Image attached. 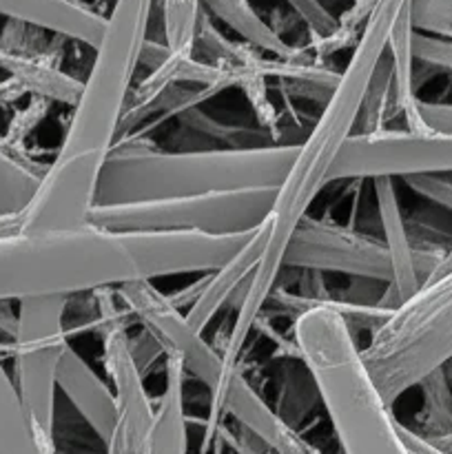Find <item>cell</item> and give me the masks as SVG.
Here are the masks:
<instances>
[{"instance_id": "6da1fadb", "label": "cell", "mask_w": 452, "mask_h": 454, "mask_svg": "<svg viewBox=\"0 0 452 454\" xmlns=\"http://www.w3.org/2000/svg\"><path fill=\"white\" fill-rule=\"evenodd\" d=\"M406 4L408 0H379L375 4L355 43L348 65L341 69L335 91L313 120L306 136L297 142L291 168L275 193L273 211L269 215V239L261 260L248 282V288L233 309V326L217 344L222 357L233 366H239L242 350L253 333V324L264 310L273 288L277 286L288 238L301 217L308 215L313 200L322 193L323 186L331 184L332 167L346 142L357 131L363 93L377 62L388 47L390 29Z\"/></svg>"}, {"instance_id": "7a4b0ae2", "label": "cell", "mask_w": 452, "mask_h": 454, "mask_svg": "<svg viewBox=\"0 0 452 454\" xmlns=\"http://www.w3.org/2000/svg\"><path fill=\"white\" fill-rule=\"evenodd\" d=\"M300 359L332 424L341 454H410L363 362L355 331L328 301L306 306L291 322Z\"/></svg>"}, {"instance_id": "3957f363", "label": "cell", "mask_w": 452, "mask_h": 454, "mask_svg": "<svg viewBox=\"0 0 452 454\" xmlns=\"http://www.w3.org/2000/svg\"><path fill=\"white\" fill-rule=\"evenodd\" d=\"M136 322L158 341L164 355H177L189 380L208 390L211 419L239 424L275 454H322L310 446L270 403L264 402L239 366L226 362L202 331L191 326L180 309L151 279H133L118 286Z\"/></svg>"}, {"instance_id": "277c9868", "label": "cell", "mask_w": 452, "mask_h": 454, "mask_svg": "<svg viewBox=\"0 0 452 454\" xmlns=\"http://www.w3.org/2000/svg\"><path fill=\"white\" fill-rule=\"evenodd\" d=\"M292 145L246 149L160 151L120 146L106 155L96 204L146 202L238 189H277L295 158Z\"/></svg>"}, {"instance_id": "5b68a950", "label": "cell", "mask_w": 452, "mask_h": 454, "mask_svg": "<svg viewBox=\"0 0 452 454\" xmlns=\"http://www.w3.org/2000/svg\"><path fill=\"white\" fill-rule=\"evenodd\" d=\"M133 279H140V273L120 233L89 224L75 231L0 235V300H71Z\"/></svg>"}, {"instance_id": "8992f818", "label": "cell", "mask_w": 452, "mask_h": 454, "mask_svg": "<svg viewBox=\"0 0 452 454\" xmlns=\"http://www.w3.org/2000/svg\"><path fill=\"white\" fill-rule=\"evenodd\" d=\"M155 0H113L105 27L91 49V67L82 91L71 106L60 155H109L118 142L122 115L133 91L142 49L149 40V22Z\"/></svg>"}, {"instance_id": "52a82bcc", "label": "cell", "mask_w": 452, "mask_h": 454, "mask_svg": "<svg viewBox=\"0 0 452 454\" xmlns=\"http://www.w3.org/2000/svg\"><path fill=\"white\" fill-rule=\"evenodd\" d=\"M388 406L452 357V269L394 306L362 348Z\"/></svg>"}, {"instance_id": "ba28073f", "label": "cell", "mask_w": 452, "mask_h": 454, "mask_svg": "<svg viewBox=\"0 0 452 454\" xmlns=\"http://www.w3.org/2000/svg\"><path fill=\"white\" fill-rule=\"evenodd\" d=\"M275 186L215 191L146 202L96 204L89 224L109 233L133 231H199L213 235L251 233L269 220Z\"/></svg>"}, {"instance_id": "9c48e42d", "label": "cell", "mask_w": 452, "mask_h": 454, "mask_svg": "<svg viewBox=\"0 0 452 454\" xmlns=\"http://www.w3.org/2000/svg\"><path fill=\"white\" fill-rule=\"evenodd\" d=\"M69 297H31L18 301V328L12 340L13 381L40 442L56 454L58 368L66 346Z\"/></svg>"}, {"instance_id": "30bf717a", "label": "cell", "mask_w": 452, "mask_h": 454, "mask_svg": "<svg viewBox=\"0 0 452 454\" xmlns=\"http://www.w3.org/2000/svg\"><path fill=\"white\" fill-rule=\"evenodd\" d=\"M452 173V133L381 129L353 133L341 149L331 182Z\"/></svg>"}, {"instance_id": "8fae6325", "label": "cell", "mask_w": 452, "mask_h": 454, "mask_svg": "<svg viewBox=\"0 0 452 454\" xmlns=\"http://www.w3.org/2000/svg\"><path fill=\"white\" fill-rule=\"evenodd\" d=\"M282 269L319 270L381 284L393 282V266L384 239L310 215L301 217L288 238Z\"/></svg>"}, {"instance_id": "7c38bea8", "label": "cell", "mask_w": 452, "mask_h": 454, "mask_svg": "<svg viewBox=\"0 0 452 454\" xmlns=\"http://www.w3.org/2000/svg\"><path fill=\"white\" fill-rule=\"evenodd\" d=\"M105 160L97 153H56L35 193L20 211V231L49 233L89 226Z\"/></svg>"}, {"instance_id": "4fadbf2b", "label": "cell", "mask_w": 452, "mask_h": 454, "mask_svg": "<svg viewBox=\"0 0 452 454\" xmlns=\"http://www.w3.org/2000/svg\"><path fill=\"white\" fill-rule=\"evenodd\" d=\"M253 233V231H251ZM251 233L213 235L199 231H133L120 233L137 264L140 279L202 275L229 262Z\"/></svg>"}, {"instance_id": "5bb4252c", "label": "cell", "mask_w": 452, "mask_h": 454, "mask_svg": "<svg viewBox=\"0 0 452 454\" xmlns=\"http://www.w3.org/2000/svg\"><path fill=\"white\" fill-rule=\"evenodd\" d=\"M102 364L115 397V426L106 454H142L155 419V406L144 388V372L129 346V328L102 333Z\"/></svg>"}, {"instance_id": "9a60e30c", "label": "cell", "mask_w": 452, "mask_h": 454, "mask_svg": "<svg viewBox=\"0 0 452 454\" xmlns=\"http://www.w3.org/2000/svg\"><path fill=\"white\" fill-rule=\"evenodd\" d=\"M266 239H269V220L248 235L244 247L229 262L202 273V279L184 286L175 295H168V300L184 313L191 326L204 333L226 306L230 309L238 306L239 297L248 288V282L260 264Z\"/></svg>"}, {"instance_id": "2e32d148", "label": "cell", "mask_w": 452, "mask_h": 454, "mask_svg": "<svg viewBox=\"0 0 452 454\" xmlns=\"http://www.w3.org/2000/svg\"><path fill=\"white\" fill-rule=\"evenodd\" d=\"M4 20H20L65 40L96 47L105 16L84 0H0Z\"/></svg>"}, {"instance_id": "e0dca14e", "label": "cell", "mask_w": 452, "mask_h": 454, "mask_svg": "<svg viewBox=\"0 0 452 454\" xmlns=\"http://www.w3.org/2000/svg\"><path fill=\"white\" fill-rule=\"evenodd\" d=\"M58 393L69 399L71 406L106 448L115 426L113 390L109 381L102 380L96 368L71 346H66L58 368Z\"/></svg>"}, {"instance_id": "ac0fdd59", "label": "cell", "mask_w": 452, "mask_h": 454, "mask_svg": "<svg viewBox=\"0 0 452 454\" xmlns=\"http://www.w3.org/2000/svg\"><path fill=\"white\" fill-rule=\"evenodd\" d=\"M184 364L177 355H164V390L155 406V419L142 454H186L189 415H186Z\"/></svg>"}, {"instance_id": "d6986e66", "label": "cell", "mask_w": 452, "mask_h": 454, "mask_svg": "<svg viewBox=\"0 0 452 454\" xmlns=\"http://www.w3.org/2000/svg\"><path fill=\"white\" fill-rule=\"evenodd\" d=\"M202 7L208 16L238 34L239 40L260 49L266 56L292 58L300 49L288 44L282 34L257 13L251 0H202Z\"/></svg>"}, {"instance_id": "ffe728a7", "label": "cell", "mask_w": 452, "mask_h": 454, "mask_svg": "<svg viewBox=\"0 0 452 454\" xmlns=\"http://www.w3.org/2000/svg\"><path fill=\"white\" fill-rule=\"evenodd\" d=\"M0 454H49L40 442L13 377L0 359Z\"/></svg>"}, {"instance_id": "44dd1931", "label": "cell", "mask_w": 452, "mask_h": 454, "mask_svg": "<svg viewBox=\"0 0 452 454\" xmlns=\"http://www.w3.org/2000/svg\"><path fill=\"white\" fill-rule=\"evenodd\" d=\"M47 164L27 158L0 140V213H20L35 193Z\"/></svg>"}, {"instance_id": "7402d4cb", "label": "cell", "mask_w": 452, "mask_h": 454, "mask_svg": "<svg viewBox=\"0 0 452 454\" xmlns=\"http://www.w3.org/2000/svg\"><path fill=\"white\" fill-rule=\"evenodd\" d=\"M419 386L424 402L417 415L419 426L412 430L428 439L452 433V357L434 368L430 375H425Z\"/></svg>"}, {"instance_id": "603a6c76", "label": "cell", "mask_w": 452, "mask_h": 454, "mask_svg": "<svg viewBox=\"0 0 452 454\" xmlns=\"http://www.w3.org/2000/svg\"><path fill=\"white\" fill-rule=\"evenodd\" d=\"M162 12L164 44L171 51L195 53L199 20L204 16L202 0H158Z\"/></svg>"}, {"instance_id": "cb8c5ba5", "label": "cell", "mask_w": 452, "mask_h": 454, "mask_svg": "<svg viewBox=\"0 0 452 454\" xmlns=\"http://www.w3.org/2000/svg\"><path fill=\"white\" fill-rule=\"evenodd\" d=\"M301 301H315V300H304V297L295 295L292 291H288V288L279 286L277 284V286L273 288V293H270L264 309L279 310V313H284V317H288L292 322V319L300 315ZM341 301H346V304L341 306L339 315L348 322V326L353 328V331H357V328H368V331L372 333L386 317H388L390 313V310L381 304H357V301H348V300H341Z\"/></svg>"}, {"instance_id": "d4e9b609", "label": "cell", "mask_w": 452, "mask_h": 454, "mask_svg": "<svg viewBox=\"0 0 452 454\" xmlns=\"http://www.w3.org/2000/svg\"><path fill=\"white\" fill-rule=\"evenodd\" d=\"M412 27L452 40V0H408Z\"/></svg>"}, {"instance_id": "484cf974", "label": "cell", "mask_w": 452, "mask_h": 454, "mask_svg": "<svg viewBox=\"0 0 452 454\" xmlns=\"http://www.w3.org/2000/svg\"><path fill=\"white\" fill-rule=\"evenodd\" d=\"M408 131H441L452 133V102L417 100L406 115Z\"/></svg>"}, {"instance_id": "4316f807", "label": "cell", "mask_w": 452, "mask_h": 454, "mask_svg": "<svg viewBox=\"0 0 452 454\" xmlns=\"http://www.w3.org/2000/svg\"><path fill=\"white\" fill-rule=\"evenodd\" d=\"M412 56L421 65L452 71V40L415 29L412 31Z\"/></svg>"}, {"instance_id": "83f0119b", "label": "cell", "mask_w": 452, "mask_h": 454, "mask_svg": "<svg viewBox=\"0 0 452 454\" xmlns=\"http://www.w3.org/2000/svg\"><path fill=\"white\" fill-rule=\"evenodd\" d=\"M286 4L310 31V40H322L335 31L337 18L323 7L322 0H286Z\"/></svg>"}, {"instance_id": "f1b7e54d", "label": "cell", "mask_w": 452, "mask_h": 454, "mask_svg": "<svg viewBox=\"0 0 452 454\" xmlns=\"http://www.w3.org/2000/svg\"><path fill=\"white\" fill-rule=\"evenodd\" d=\"M408 186L428 202L452 213V173H433V176L406 177Z\"/></svg>"}, {"instance_id": "f546056e", "label": "cell", "mask_w": 452, "mask_h": 454, "mask_svg": "<svg viewBox=\"0 0 452 454\" xmlns=\"http://www.w3.org/2000/svg\"><path fill=\"white\" fill-rule=\"evenodd\" d=\"M49 106H51V100H47V98L34 96L31 105L25 106V109H22L20 114H18L16 118L12 120L7 136H4V142H7L9 146H13V149H16L18 142H20L22 137L27 136V133L34 131V129L40 124V120H43L44 115L49 114Z\"/></svg>"}, {"instance_id": "4dcf8cb0", "label": "cell", "mask_w": 452, "mask_h": 454, "mask_svg": "<svg viewBox=\"0 0 452 454\" xmlns=\"http://www.w3.org/2000/svg\"><path fill=\"white\" fill-rule=\"evenodd\" d=\"M401 437H403V442H406L410 454H452V452L441 450V448L434 446L430 439H425L424 434H419L417 430L408 428V426H403V424H401Z\"/></svg>"}, {"instance_id": "1f68e13d", "label": "cell", "mask_w": 452, "mask_h": 454, "mask_svg": "<svg viewBox=\"0 0 452 454\" xmlns=\"http://www.w3.org/2000/svg\"><path fill=\"white\" fill-rule=\"evenodd\" d=\"M18 328V301L0 300V333L13 340Z\"/></svg>"}]
</instances>
